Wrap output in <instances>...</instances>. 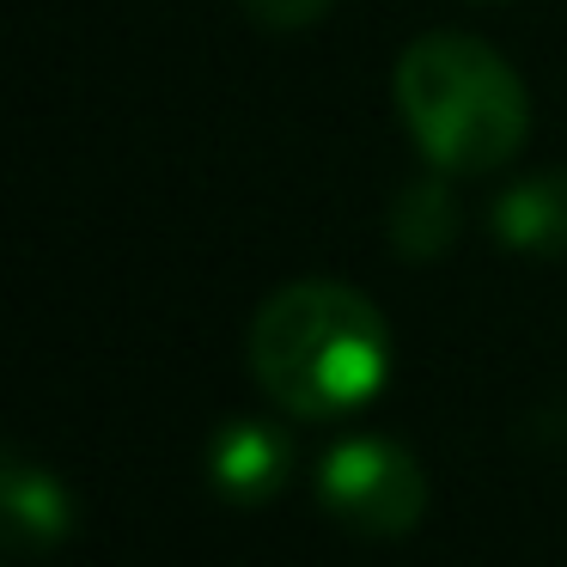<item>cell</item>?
Returning a JSON list of instances; mask_svg holds the SVG:
<instances>
[{
  "mask_svg": "<svg viewBox=\"0 0 567 567\" xmlns=\"http://www.w3.org/2000/svg\"><path fill=\"white\" fill-rule=\"evenodd\" d=\"M245 367L299 421L354 415L391 384V323L348 281H287L250 311Z\"/></svg>",
  "mask_w": 567,
  "mask_h": 567,
  "instance_id": "obj_1",
  "label": "cell"
},
{
  "mask_svg": "<svg viewBox=\"0 0 567 567\" xmlns=\"http://www.w3.org/2000/svg\"><path fill=\"white\" fill-rule=\"evenodd\" d=\"M391 99L415 153L445 177H488L530 141V92L494 43L427 31L396 55Z\"/></svg>",
  "mask_w": 567,
  "mask_h": 567,
  "instance_id": "obj_2",
  "label": "cell"
},
{
  "mask_svg": "<svg viewBox=\"0 0 567 567\" xmlns=\"http://www.w3.org/2000/svg\"><path fill=\"white\" fill-rule=\"evenodd\" d=\"M427 470L403 440L384 433H354L330 445L318 464V506L354 537H409L427 518Z\"/></svg>",
  "mask_w": 567,
  "mask_h": 567,
  "instance_id": "obj_3",
  "label": "cell"
},
{
  "mask_svg": "<svg viewBox=\"0 0 567 567\" xmlns=\"http://www.w3.org/2000/svg\"><path fill=\"white\" fill-rule=\"evenodd\" d=\"M293 476V440L262 415H233L208 440V482L233 506H269Z\"/></svg>",
  "mask_w": 567,
  "mask_h": 567,
  "instance_id": "obj_4",
  "label": "cell"
},
{
  "mask_svg": "<svg viewBox=\"0 0 567 567\" xmlns=\"http://www.w3.org/2000/svg\"><path fill=\"white\" fill-rule=\"evenodd\" d=\"M0 525H7L13 555H55L74 537V501H68L62 476L19 445L0 464Z\"/></svg>",
  "mask_w": 567,
  "mask_h": 567,
  "instance_id": "obj_5",
  "label": "cell"
},
{
  "mask_svg": "<svg viewBox=\"0 0 567 567\" xmlns=\"http://www.w3.org/2000/svg\"><path fill=\"white\" fill-rule=\"evenodd\" d=\"M494 238L518 257H567V172H537L525 184L501 189L494 202Z\"/></svg>",
  "mask_w": 567,
  "mask_h": 567,
  "instance_id": "obj_6",
  "label": "cell"
},
{
  "mask_svg": "<svg viewBox=\"0 0 567 567\" xmlns=\"http://www.w3.org/2000/svg\"><path fill=\"white\" fill-rule=\"evenodd\" d=\"M440 177L409 184L403 196H396V208H391V245L403 250L409 262H433L440 250H452V238H457V202H452V189H445Z\"/></svg>",
  "mask_w": 567,
  "mask_h": 567,
  "instance_id": "obj_7",
  "label": "cell"
},
{
  "mask_svg": "<svg viewBox=\"0 0 567 567\" xmlns=\"http://www.w3.org/2000/svg\"><path fill=\"white\" fill-rule=\"evenodd\" d=\"M238 7H245V19H257L262 31H306L330 13L336 0H238Z\"/></svg>",
  "mask_w": 567,
  "mask_h": 567,
  "instance_id": "obj_8",
  "label": "cell"
}]
</instances>
